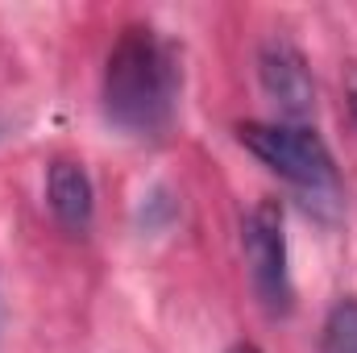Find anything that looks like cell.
<instances>
[{
    "label": "cell",
    "mask_w": 357,
    "mask_h": 353,
    "mask_svg": "<svg viewBox=\"0 0 357 353\" xmlns=\"http://www.w3.org/2000/svg\"><path fill=\"white\" fill-rule=\"evenodd\" d=\"M258 80L262 91L270 96V104L291 121V125H303L316 108V80H312V67L303 59V50L287 38H270L266 46L258 50Z\"/></svg>",
    "instance_id": "cell-4"
},
{
    "label": "cell",
    "mask_w": 357,
    "mask_h": 353,
    "mask_svg": "<svg viewBox=\"0 0 357 353\" xmlns=\"http://www.w3.org/2000/svg\"><path fill=\"white\" fill-rule=\"evenodd\" d=\"M320 353H357V295H341L320 333Z\"/></svg>",
    "instance_id": "cell-6"
},
{
    "label": "cell",
    "mask_w": 357,
    "mask_h": 353,
    "mask_svg": "<svg viewBox=\"0 0 357 353\" xmlns=\"http://www.w3.org/2000/svg\"><path fill=\"white\" fill-rule=\"evenodd\" d=\"M229 353H262L254 341H237V345H229Z\"/></svg>",
    "instance_id": "cell-8"
},
{
    "label": "cell",
    "mask_w": 357,
    "mask_h": 353,
    "mask_svg": "<svg viewBox=\"0 0 357 353\" xmlns=\"http://www.w3.org/2000/svg\"><path fill=\"white\" fill-rule=\"evenodd\" d=\"M241 250H245L250 283L262 308L274 316H287L295 291H291V270H287V216L278 200H262L250 208L241 225Z\"/></svg>",
    "instance_id": "cell-3"
},
{
    "label": "cell",
    "mask_w": 357,
    "mask_h": 353,
    "mask_svg": "<svg viewBox=\"0 0 357 353\" xmlns=\"http://www.w3.org/2000/svg\"><path fill=\"white\" fill-rule=\"evenodd\" d=\"M178 59L150 25H129L104 67V112L133 137H162L178 104Z\"/></svg>",
    "instance_id": "cell-1"
},
{
    "label": "cell",
    "mask_w": 357,
    "mask_h": 353,
    "mask_svg": "<svg viewBox=\"0 0 357 353\" xmlns=\"http://www.w3.org/2000/svg\"><path fill=\"white\" fill-rule=\"evenodd\" d=\"M345 100H349V112L357 121V67H349V80H345Z\"/></svg>",
    "instance_id": "cell-7"
},
{
    "label": "cell",
    "mask_w": 357,
    "mask_h": 353,
    "mask_svg": "<svg viewBox=\"0 0 357 353\" xmlns=\"http://www.w3.org/2000/svg\"><path fill=\"white\" fill-rule=\"evenodd\" d=\"M237 142L270 167L278 179L307 195H337V163L328 142L312 125H291V121H245L237 125Z\"/></svg>",
    "instance_id": "cell-2"
},
{
    "label": "cell",
    "mask_w": 357,
    "mask_h": 353,
    "mask_svg": "<svg viewBox=\"0 0 357 353\" xmlns=\"http://www.w3.org/2000/svg\"><path fill=\"white\" fill-rule=\"evenodd\" d=\"M46 204L54 212V220L71 233H84L91 225V212H96V191H91V179L84 171V163H71V158H54L50 171H46Z\"/></svg>",
    "instance_id": "cell-5"
}]
</instances>
